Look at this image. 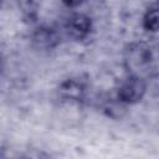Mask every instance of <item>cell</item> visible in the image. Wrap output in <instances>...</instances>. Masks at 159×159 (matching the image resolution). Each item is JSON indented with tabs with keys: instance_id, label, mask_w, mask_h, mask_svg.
<instances>
[{
	"instance_id": "cell-3",
	"label": "cell",
	"mask_w": 159,
	"mask_h": 159,
	"mask_svg": "<svg viewBox=\"0 0 159 159\" xmlns=\"http://www.w3.org/2000/svg\"><path fill=\"white\" fill-rule=\"evenodd\" d=\"M65 30L72 39L83 40L89 35L92 30V21L83 14H73L67 19Z\"/></svg>"
},
{
	"instance_id": "cell-7",
	"label": "cell",
	"mask_w": 159,
	"mask_h": 159,
	"mask_svg": "<svg viewBox=\"0 0 159 159\" xmlns=\"http://www.w3.org/2000/svg\"><path fill=\"white\" fill-rule=\"evenodd\" d=\"M144 27L148 31H157L158 29V12H157V7L149 9L144 16Z\"/></svg>"
},
{
	"instance_id": "cell-6",
	"label": "cell",
	"mask_w": 159,
	"mask_h": 159,
	"mask_svg": "<svg viewBox=\"0 0 159 159\" xmlns=\"http://www.w3.org/2000/svg\"><path fill=\"white\" fill-rule=\"evenodd\" d=\"M19 4H20V7H21V11L22 14L32 20V19H36V14H37V4L35 0H19Z\"/></svg>"
},
{
	"instance_id": "cell-9",
	"label": "cell",
	"mask_w": 159,
	"mask_h": 159,
	"mask_svg": "<svg viewBox=\"0 0 159 159\" xmlns=\"http://www.w3.org/2000/svg\"><path fill=\"white\" fill-rule=\"evenodd\" d=\"M0 68H1V58H0Z\"/></svg>"
},
{
	"instance_id": "cell-4",
	"label": "cell",
	"mask_w": 159,
	"mask_h": 159,
	"mask_svg": "<svg viewBox=\"0 0 159 159\" xmlns=\"http://www.w3.org/2000/svg\"><path fill=\"white\" fill-rule=\"evenodd\" d=\"M60 42L58 32L50 26H41L32 34V43L37 48L48 50L55 47Z\"/></svg>"
},
{
	"instance_id": "cell-8",
	"label": "cell",
	"mask_w": 159,
	"mask_h": 159,
	"mask_svg": "<svg viewBox=\"0 0 159 159\" xmlns=\"http://www.w3.org/2000/svg\"><path fill=\"white\" fill-rule=\"evenodd\" d=\"M62 1H63V4H65L66 6H68V7H76V6L81 5V4L83 2V0H62Z\"/></svg>"
},
{
	"instance_id": "cell-1",
	"label": "cell",
	"mask_w": 159,
	"mask_h": 159,
	"mask_svg": "<svg viewBox=\"0 0 159 159\" xmlns=\"http://www.w3.org/2000/svg\"><path fill=\"white\" fill-rule=\"evenodd\" d=\"M124 66L129 76L145 80L155 70V56L153 48L144 42L130 43L124 52Z\"/></svg>"
},
{
	"instance_id": "cell-2",
	"label": "cell",
	"mask_w": 159,
	"mask_h": 159,
	"mask_svg": "<svg viewBox=\"0 0 159 159\" xmlns=\"http://www.w3.org/2000/svg\"><path fill=\"white\" fill-rule=\"evenodd\" d=\"M145 88V80L129 76L125 81L119 84V88L117 91V98L122 103H137L143 98Z\"/></svg>"
},
{
	"instance_id": "cell-5",
	"label": "cell",
	"mask_w": 159,
	"mask_h": 159,
	"mask_svg": "<svg viewBox=\"0 0 159 159\" xmlns=\"http://www.w3.org/2000/svg\"><path fill=\"white\" fill-rule=\"evenodd\" d=\"M84 84L75 78L63 82L60 87V93L66 99H81L84 94Z\"/></svg>"
}]
</instances>
